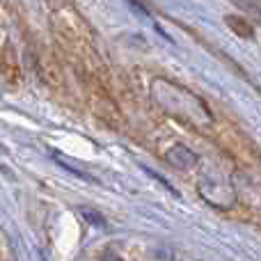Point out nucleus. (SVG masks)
<instances>
[{"label":"nucleus","mask_w":261,"mask_h":261,"mask_svg":"<svg viewBox=\"0 0 261 261\" xmlns=\"http://www.w3.org/2000/svg\"><path fill=\"white\" fill-rule=\"evenodd\" d=\"M167 161H170L172 165L181 167V170H188V167H195V165H197V156H195L190 149L181 147V144L172 147V151L167 153Z\"/></svg>","instance_id":"nucleus-1"},{"label":"nucleus","mask_w":261,"mask_h":261,"mask_svg":"<svg viewBox=\"0 0 261 261\" xmlns=\"http://www.w3.org/2000/svg\"><path fill=\"white\" fill-rule=\"evenodd\" d=\"M225 21L229 23L231 28H234L236 35H241V37H252V25H250L245 18H241V16H227Z\"/></svg>","instance_id":"nucleus-2"}]
</instances>
